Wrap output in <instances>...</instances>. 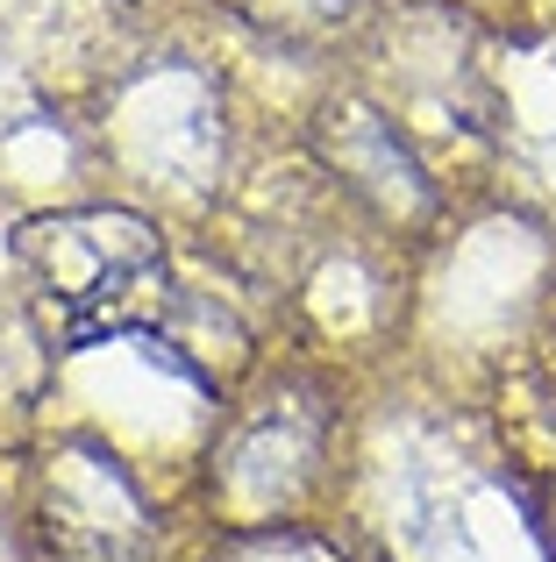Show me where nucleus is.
Here are the masks:
<instances>
[{
	"mask_svg": "<svg viewBox=\"0 0 556 562\" xmlns=\"http://www.w3.org/2000/svg\"><path fill=\"white\" fill-rule=\"evenodd\" d=\"M14 271L51 349H100L136 328H165L171 249L129 206H57L14 228Z\"/></svg>",
	"mask_w": 556,
	"mask_h": 562,
	"instance_id": "nucleus-1",
	"label": "nucleus"
},
{
	"mask_svg": "<svg viewBox=\"0 0 556 562\" xmlns=\"http://www.w3.org/2000/svg\"><path fill=\"white\" fill-rule=\"evenodd\" d=\"M349 0H236V14L278 29V36H314V29H335Z\"/></svg>",
	"mask_w": 556,
	"mask_h": 562,
	"instance_id": "nucleus-2",
	"label": "nucleus"
}]
</instances>
